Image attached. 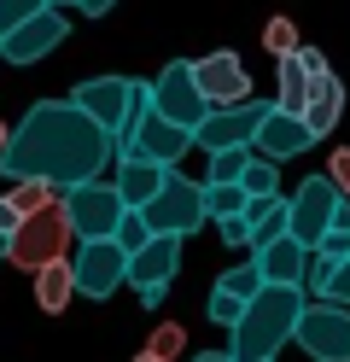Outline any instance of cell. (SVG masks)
<instances>
[{"mask_svg": "<svg viewBox=\"0 0 350 362\" xmlns=\"http://www.w3.org/2000/svg\"><path fill=\"white\" fill-rule=\"evenodd\" d=\"M6 199L18 205V216H35V211H47V205H59L64 187H53V181H12Z\"/></svg>", "mask_w": 350, "mask_h": 362, "instance_id": "obj_24", "label": "cell"}, {"mask_svg": "<svg viewBox=\"0 0 350 362\" xmlns=\"http://www.w3.org/2000/svg\"><path fill=\"white\" fill-rule=\"evenodd\" d=\"M350 216V199L339 193V181L333 175H310V181H298V193H292V234L303 245H321V234L333 228V222Z\"/></svg>", "mask_w": 350, "mask_h": 362, "instance_id": "obj_7", "label": "cell"}, {"mask_svg": "<svg viewBox=\"0 0 350 362\" xmlns=\"http://www.w3.org/2000/svg\"><path fill=\"white\" fill-rule=\"evenodd\" d=\"M263 158H274V164H286V158H298V152H310L315 146V129L298 117V111H280V105H269V117H263V129H257V141H251Z\"/></svg>", "mask_w": 350, "mask_h": 362, "instance_id": "obj_15", "label": "cell"}, {"mask_svg": "<svg viewBox=\"0 0 350 362\" xmlns=\"http://www.w3.org/2000/svg\"><path fill=\"white\" fill-rule=\"evenodd\" d=\"M257 269L263 281H280V286H303V269H310V245L298 234H280L269 245H257Z\"/></svg>", "mask_w": 350, "mask_h": 362, "instance_id": "obj_17", "label": "cell"}, {"mask_svg": "<svg viewBox=\"0 0 350 362\" xmlns=\"http://www.w3.org/2000/svg\"><path fill=\"white\" fill-rule=\"evenodd\" d=\"M263 47H269L274 59H286V53H298V47H303L298 30H292V18H269V24H263Z\"/></svg>", "mask_w": 350, "mask_h": 362, "instance_id": "obj_30", "label": "cell"}, {"mask_svg": "<svg viewBox=\"0 0 350 362\" xmlns=\"http://www.w3.org/2000/svg\"><path fill=\"white\" fill-rule=\"evenodd\" d=\"M12 257V234H0V263H6Z\"/></svg>", "mask_w": 350, "mask_h": 362, "instance_id": "obj_41", "label": "cell"}, {"mask_svg": "<svg viewBox=\"0 0 350 362\" xmlns=\"http://www.w3.org/2000/svg\"><path fill=\"white\" fill-rule=\"evenodd\" d=\"M251 164V146H222V152H210V181H240Z\"/></svg>", "mask_w": 350, "mask_h": 362, "instance_id": "obj_28", "label": "cell"}, {"mask_svg": "<svg viewBox=\"0 0 350 362\" xmlns=\"http://www.w3.org/2000/svg\"><path fill=\"white\" fill-rule=\"evenodd\" d=\"M199 71V88H204V100L210 105H233V100H251V76H245V59L240 53H210L193 64Z\"/></svg>", "mask_w": 350, "mask_h": 362, "instance_id": "obj_16", "label": "cell"}, {"mask_svg": "<svg viewBox=\"0 0 350 362\" xmlns=\"http://www.w3.org/2000/svg\"><path fill=\"white\" fill-rule=\"evenodd\" d=\"M193 362H233V351H199Z\"/></svg>", "mask_w": 350, "mask_h": 362, "instance_id": "obj_40", "label": "cell"}, {"mask_svg": "<svg viewBox=\"0 0 350 362\" xmlns=\"http://www.w3.org/2000/svg\"><path fill=\"white\" fill-rule=\"evenodd\" d=\"M245 304H251V298H240V292H228L222 281L210 286V322H222V327H233V322H240V315H245Z\"/></svg>", "mask_w": 350, "mask_h": 362, "instance_id": "obj_29", "label": "cell"}, {"mask_svg": "<svg viewBox=\"0 0 350 362\" xmlns=\"http://www.w3.org/2000/svg\"><path fill=\"white\" fill-rule=\"evenodd\" d=\"M245 193L251 199H263V193H280V164H274V158H263V152H257L251 146V164H245Z\"/></svg>", "mask_w": 350, "mask_h": 362, "instance_id": "obj_25", "label": "cell"}, {"mask_svg": "<svg viewBox=\"0 0 350 362\" xmlns=\"http://www.w3.org/2000/svg\"><path fill=\"white\" fill-rule=\"evenodd\" d=\"M216 228H222V245H251V216H216Z\"/></svg>", "mask_w": 350, "mask_h": 362, "instance_id": "obj_34", "label": "cell"}, {"mask_svg": "<svg viewBox=\"0 0 350 362\" xmlns=\"http://www.w3.org/2000/svg\"><path fill=\"white\" fill-rule=\"evenodd\" d=\"M6 134H12V129H6V123H0V152H6Z\"/></svg>", "mask_w": 350, "mask_h": 362, "instance_id": "obj_43", "label": "cell"}, {"mask_svg": "<svg viewBox=\"0 0 350 362\" xmlns=\"http://www.w3.org/2000/svg\"><path fill=\"white\" fill-rule=\"evenodd\" d=\"M163 175H170V164H158V158H117V193L129 199V205H152V193L163 187Z\"/></svg>", "mask_w": 350, "mask_h": 362, "instance_id": "obj_19", "label": "cell"}, {"mask_svg": "<svg viewBox=\"0 0 350 362\" xmlns=\"http://www.w3.org/2000/svg\"><path fill=\"white\" fill-rule=\"evenodd\" d=\"M269 105H274V100H233V105H210V117L199 123L193 141H199L204 152L251 146V141H257V129H263V117H269Z\"/></svg>", "mask_w": 350, "mask_h": 362, "instance_id": "obj_11", "label": "cell"}, {"mask_svg": "<svg viewBox=\"0 0 350 362\" xmlns=\"http://www.w3.org/2000/svg\"><path fill=\"white\" fill-rule=\"evenodd\" d=\"M339 117H344V82H339L333 71H321L315 88H310V105H303V123H310L315 141H321V134L339 129Z\"/></svg>", "mask_w": 350, "mask_h": 362, "instance_id": "obj_21", "label": "cell"}, {"mask_svg": "<svg viewBox=\"0 0 350 362\" xmlns=\"http://www.w3.org/2000/svg\"><path fill=\"white\" fill-rule=\"evenodd\" d=\"M41 6H47V0H0V35H6V30H18L23 18H30V12H41Z\"/></svg>", "mask_w": 350, "mask_h": 362, "instance_id": "obj_32", "label": "cell"}, {"mask_svg": "<svg viewBox=\"0 0 350 362\" xmlns=\"http://www.w3.org/2000/svg\"><path fill=\"white\" fill-rule=\"evenodd\" d=\"M193 146H199L193 129L158 117V111H146L129 134H117V158H158V164H170V170H181V158L193 152Z\"/></svg>", "mask_w": 350, "mask_h": 362, "instance_id": "obj_9", "label": "cell"}, {"mask_svg": "<svg viewBox=\"0 0 350 362\" xmlns=\"http://www.w3.org/2000/svg\"><path fill=\"white\" fill-rule=\"evenodd\" d=\"M327 298H339V304L350 310V257L339 263V275H333V286H327Z\"/></svg>", "mask_w": 350, "mask_h": 362, "instance_id": "obj_37", "label": "cell"}, {"mask_svg": "<svg viewBox=\"0 0 350 362\" xmlns=\"http://www.w3.org/2000/svg\"><path fill=\"white\" fill-rule=\"evenodd\" d=\"M245 205H251L245 181H204V211H210V222H216V216H240Z\"/></svg>", "mask_w": 350, "mask_h": 362, "instance_id": "obj_23", "label": "cell"}, {"mask_svg": "<svg viewBox=\"0 0 350 362\" xmlns=\"http://www.w3.org/2000/svg\"><path fill=\"white\" fill-rule=\"evenodd\" d=\"M146 240H152V222H146V211H134V205H129V211H123V222H117V245H123V252L134 257Z\"/></svg>", "mask_w": 350, "mask_h": 362, "instance_id": "obj_27", "label": "cell"}, {"mask_svg": "<svg viewBox=\"0 0 350 362\" xmlns=\"http://www.w3.org/2000/svg\"><path fill=\"white\" fill-rule=\"evenodd\" d=\"M222 286H228V292H240V298H257V292H263V269H257V257H251V263H228Z\"/></svg>", "mask_w": 350, "mask_h": 362, "instance_id": "obj_31", "label": "cell"}, {"mask_svg": "<svg viewBox=\"0 0 350 362\" xmlns=\"http://www.w3.org/2000/svg\"><path fill=\"white\" fill-rule=\"evenodd\" d=\"M146 211V222H152V234H199L204 222H210V211H204V181H187L181 170H170L163 175V187L152 193V205H140Z\"/></svg>", "mask_w": 350, "mask_h": 362, "instance_id": "obj_3", "label": "cell"}, {"mask_svg": "<svg viewBox=\"0 0 350 362\" xmlns=\"http://www.w3.org/2000/svg\"><path fill=\"white\" fill-rule=\"evenodd\" d=\"M152 351H158V356H163V362H170V356H175V351H181V327H170V322H163V327H158V333H152Z\"/></svg>", "mask_w": 350, "mask_h": 362, "instance_id": "obj_36", "label": "cell"}, {"mask_svg": "<svg viewBox=\"0 0 350 362\" xmlns=\"http://www.w3.org/2000/svg\"><path fill=\"white\" fill-rule=\"evenodd\" d=\"M18 222H23L18 205H12V199H0V234H18Z\"/></svg>", "mask_w": 350, "mask_h": 362, "instance_id": "obj_38", "label": "cell"}, {"mask_svg": "<svg viewBox=\"0 0 350 362\" xmlns=\"http://www.w3.org/2000/svg\"><path fill=\"white\" fill-rule=\"evenodd\" d=\"M333 275H339V257H327L321 245H310V269H303V292H310V298H327V286H333Z\"/></svg>", "mask_w": 350, "mask_h": 362, "instance_id": "obj_26", "label": "cell"}, {"mask_svg": "<svg viewBox=\"0 0 350 362\" xmlns=\"http://www.w3.org/2000/svg\"><path fill=\"white\" fill-rule=\"evenodd\" d=\"M47 6H76V0H47Z\"/></svg>", "mask_w": 350, "mask_h": 362, "instance_id": "obj_44", "label": "cell"}, {"mask_svg": "<svg viewBox=\"0 0 350 362\" xmlns=\"http://www.w3.org/2000/svg\"><path fill=\"white\" fill-rule=\"evenodd\" d=\"M70 35V24H64V12L59 6H41V12H30L18 30H6L0 35V59L6 64H35V59H47L59 47V41Z\"/></svg>", "mask_w": 350, "mask_h": 362, "instance_id": "obj_13", "label": "cell"}, {"mask_svg": "<svg viewBox=\"0 0 350 362\" xmlns=\"http://www.w3.org/2000/svg\"><path fill=\"white\" fill-rule=\"evenodd\" d=\"M245 216H251V252H257V245H269V240H280V234H292V199H280V193L251 199Z\"/></svg>", "mask_w": 350, "mask_h": 362, "instance_id": "obj_22", "label": "cell"}, {"mask_svg": "<svg viewBox=\"0 0 350 362\" xmlns=\"http://www.w3.org/2000/svg\"><path fill=\"white\" fill-rule=\"evenodd\" d=\"M298 345L315 362H350V310L339 298H310L298 315Z\"/></svg>", "mask_w": 350, "mask_h": 362, "instance_id": "obj_6", "label": "cell"}, {"mask_svg": "<svg viewBox=\"0 0 350 362\" xmlns=\"http://www.w3.org/2000/svg\"><path fill=\"white\" fill-rule=\"evenodd\" d=\"M117 6V0H76V12H88V18H105Z\"/></svg>", "mask_w": 350, "mask_h": 362, "instance_id": "obj_39", "label": "cell"}, {"mask_svg": "<svg viewBox=\"0 0 350 362\" xmlns=\"http://www.w3.org/2000/svg\"><path fill=\"white\" fill-rule=\"evenodd\" d=\"M134 362H163V356H158V351H152V345H146V351H140V356H134Z\"/></svg>", "mask_w": 350, "mask_h": 362, "instance_id": "obj_42", "label": "cell"}, {"mask_svg": "<svg viewBox=\"0 0 350 362\" xmlns=\"http://www.w3.org/2000/svg\"><path fill=\"white\" fill-rule=\"evenodd\" d=\"M152 111H158V117H170V123H181V129H193V134L210 117V100H204V88H199V71L187 59L163 64V76L152 82Z\"/></svg>", "mask_w": 350, "mask_h": 362, "instance_id": "obj_8", "label": "cell"}, {"mask_svg": "<svg viewBox=\"0 0 350 362\" xmlns=\"http://www.w3.org/2000/svg\"><path fill=\"white\" fill-rule=\"evenodd\" d=\"M76 100L88 117H100L111 134H123L129 129V105H134V82L129 76H88V82H76Z\"/></svg>", "mask_w": 350, "mask_h": 362, "instance_id": "obj_14", "label": "cell"}, {"mask_svg": "<svg viewBox=\"0 0 350 362\" xmlns=\"http://www.w3.org/2000/svg\"><path fill=\"white\" fill-rule=\"evenodd\" d=\"M327 175H333V181H339V193L350 199V146H339L333 158H327Z\"/></svg>", "mask_w": 350, "mask_h": 362, "instance_id": "obj_35", "label": "cell"}, {"mask_svg": "<svg viewBox=\"0 0 350 362\" xmlns=\"http://www.w3.org/2000/svg\"><path fill=\"white\" fill-rule=\"evenodd\" d=\"M76 240V228H70V216H64V199L59 205H47V211H35V216H23L18 222V234H12V257L6 263H18L23 275H35V269H47L53 257H64V245Z\"/></svg>", "mask_w": 350, "mask_h": 362, "instance_id": "obj_4", "label": "cell"}, {"mask_svg": "<svg viewBox=\"0 0 350 362\" xmlns=\"http://www.w3.org/2000/svg\"><path fill=\"white\" fill-rule=\"evenodd\" d=\"M129 199L117 193V181H82V187H64V216L76 240H111L117 222H123Z\"/></svg>", "mask_w": 350, "mask_h": 362, "instance_id": "obj_5", "label": "cell"}, {"mask_svg": "<svg viewBox=\"0 0 350 362\" xmlns=\"http://www.w3.org/2000/svg\"><path fill=\"white\" fill-rule=\"evenodd\" d=\"M310 88H315V71L303 64V53L274 59V105H280V111H298V117H303V105H310Z\"/></svg>", "mask_w": 350, "mask_h": 362, "instance_id": "obj_20", "label": "cell"}, {"mask_svg": "<svg viewBox=\"0 0 350 362\" xmlns=\"http://www.w3.org/2000/svg\"><path fill=\"white\" fill-rule=\"evenodd\" d=\"M117 158V134L88 117L76 100H35L23 123L6 134L0 152V175L6 181H53V187H82L100 181Z\"/></svg>", "mask_w": 350, "mask_h": 362, "instance_id": "obj_1", "label": "cell"}, {"mask_svg": "<svg viewBox=\"0 0 350 362\" xmlns=\"http://www.w3.org/2000/svg\"><path fill=\"white\" fill-rule=\"evenodd\" d=\"M175 269H181V234H152V240L129 257L134 298L146 304V310H158L163 292H170V281H175Z\"/></svg>", "mask_w": 350, "mask_h": 362, "instance_id": "obj_10", "label": "cell"}, {"mask_svg": "<svg viewBox=\"0 0 350 362\" xmlns=\"http://www.w3.org/2000/svg\"><path fill=\"white\" fill-rule=\"evenodd\" d=\"M35 304H41V315H64L70 310V298H76V263L70 257H53L47 269H35Z\"/></svg>", "mask_w": 350, "mask_h": 362, "instance_id": "obj_18", "label": "cell"}, {"mask_svg": "<svg viewBox=\"0 0 350 362\" xmlns=\"http://www.w3.org/2000/svg\"><path fill=\"white\" fill-rule=\"evenodd\" d=\"M310 304L303 286H280V281H263V292L245 304V315L233 322V362H274L280 351L298 339V315Z\"/></svg>", "mask_w": 350, "mask_h": 362, "instance_id": "obj_2", "label": "cell"}, {"mask_svg": "<svg viewBox=\"0 0 350 362\" xmlns=\"http://www.w3.org/2000/svg\"><path fill=\"white\" fill-rule=\"evenodd\" d=\"M123 281H129V252L117 245V234L111 240H82V252H76V292L82 298L105 304Z\"/></svg>", "mask_w": 350, "mask_h": 362, "instance_id": "obj_12", "label": "cell"}, {"mask_svg": "<svg viewBox=\"0 0 350 362\" xmlns=\"http://www.w3.org/2000/svg\"><path fill=\"white\" fill-rule=\"evenodd\" d=\"M321 252H327V257H339V263L350 257V216H344V222H333V228L321 234Z\"/></svg>", "mask_w": 350, "mask_h": 362, "instance_id": "obj_33", "label": "cell"}]
</instances>
